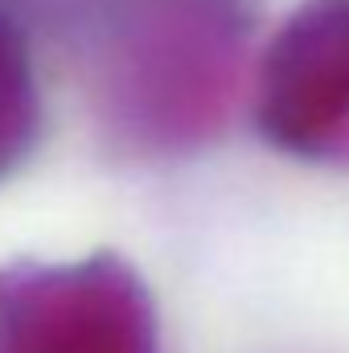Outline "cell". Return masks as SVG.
<instances>
[{
  "mask_svg": "<svg viewBox=\"0 0 349 353\" xmlns=\"http://www.w3.org/2000/svg\"><path fill=\"white\" fill-rule=\"evenodd\" d=\"M140 279L99 255L0 271V353H152Z\"/></svg>",
  "mask_w": 349,
  "mask_h": 353,
  "instance_id": "obj_1",
  "label": "cell"
},
{
  "mask_svg": "<svg viewBox=\"0 0 349 353\" xmlns=\"http://www.w3.org/2000/svg\"><path fill=\"white\" fill-rule=\"evenodd\" d=\"M259 132L283 152L329 157L349 136V0H308L263 54Z\"/></svg>",
  "mask_w": 349,
  "mask_h": 353,
  "instance_id": "obj_2",
  "label": "cell"
},
{
  "mask_svg": "<svg viewBox=\"0 0 349 353\" xmlns=\"http://www.w3.org/2000/svg\"><path fill=\"white\" fill-rule=\"evenodd\" d=\"M33 123H37V87L29 50L17 25L0 12V176L25 152Z\"/></svg>",
  "mask_w": 349,
  "mask_h": 353,
  "instance_id": "obj_3",
  "label": "cell"
}]
</instances>
